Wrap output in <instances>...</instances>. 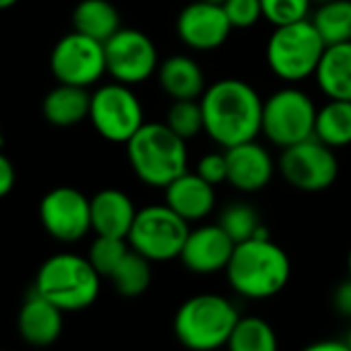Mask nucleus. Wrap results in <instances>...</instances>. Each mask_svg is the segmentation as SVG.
I'll list each match as a JSON object with an SVG mask.
<instances>
[{"label":"nucleus","mask_w":351,"mask_h":351,"mask_svg":"<svg viewBox=\"0 0 351 351\" xmlns=\"http://www.w3.org/2000/svg\"><path fill=\"white\" fill-rule=\"evenodd\" d=\"M263 108L258 91L242 79H221L201 95L205 132L223 149L254 141L263 132Z\"/></svg>","instance_id":"1"},{"label":"nucleus","mask_w":351,"mask_h":351,"mask_svg":"<svg viewBox=\"0 0 351 351\" xmlns=\"http://www.w3.org/2000/svg\"><path fill=\"white\" fill-rule=\"evenodd\" d=\"M15 186V165L13 161L0 153V199H5Z\"/></svg>","instance_id":"34"},{"label":"nucleus","mask_w":351,"mask_h":351,"mask_svg":"<svg viewBox=\"0 0 351 351\" xmlns=\"http://www.w3.org/2000/svg\"><path fill=\"white\" fill-rule=\"evenodd\" d=\"M101 275L89 258L60 252L44 261L38 271L34 291L58 306L62 312H79L89 308L99 295Z\"/></svg>","instance_id":"4"},{"label":"nucleus","mask_w":351,"mask_h":351,"mask_svg":"<svg viewBox=\"0 0 351 351\" xmlns=\"http://www.w3.org/2000/svg\"><path fill=\"white\" fill-rule=\"evenodd\" d=\"M324 3H330V0H312V5H324Z\"/></svg>","instance_id":"39"},{"label":"nucleus","mask_w":351,"mask_h":351,"mask_svg":"<svg viewBox=\"0 0 351 351\" xmlns=\"http://www.w3.org/2000/svg\"><path fill=\"white\" fill-rule=\"evenodd\" d=\"M345 343H347V345L351 347V328H349V337H347V341H345Z\"/></svg>","instance_id":"42"},{"label":"nucleus","mask_w":351,"mask_h":351,"mask_svg":"<svg viewBox=\"0 0 351 351\" xmlns=\"http://www.w3.org/2000/svg\"><path fill=\"white\" fill-rule=\"evenodd\" d=\"M89 108H91V95L87 93L85 87L77 85H64L60 83L54 87L42 104L44 118L60 128L75 126L89 118Z\"/></svg>","instance_id":"22"},{"label":"nucleus","mask_w":351,"mask_h":351,"mask_svg":"<svg viewBox=\"0 0 351 351\" xmlns=\"http://www.w3.org/2000/svg\"><path fill=\"white\" fill-rule=\"evenodd\" d=\"M134 217H136V209L132 199L118 189L99 191L91 199V230L97 236H112V238L126 240L134 223Z\"/></svg>","instance_id":"19"},{"label":"nucleus","mask_w":351,"mask_h":351,"mask_svg":"<svg viewBox=\"0 0 351 351\" xmlns=\"http://www.w3.org/2000/svg\"><path fill=\"white\" fill-rule=\"evenodd\" d=\"M226 273L236 293L267 300L287 285L291 265L285 250L271 238H252L236 244Z\"/></svg>","instance_id":"3"},{"label":"nucleus","mask_w":351,"mask_h":351,"mask_svg":"<svg viewBox=\"0 0 351 351\" xmlns=\"http://www.w3.org/2000/svg\"><path fill=\"white\" fill-rule=\"evenodd\" d=\"M40 221L58 242H79L91 232V199L71 186H58L44 195Z\"/></svg>","instance_id":"13"},{"label":"nucleus","mask_w":351,"mask_h":351,"mask_svg":"<svg viewBox=\"0 0 351 351\" xmlns=\"http://www.w3.org/2000/svg\"><path fill=\"white\" fill-rule=\"evenodd\" d=\"M128 250H130V244L124 238L97 236L89 248L87 258L101 277H110L116 271V267L122 263V258L126 256Z\"/></svg>","instance_id":"30"},{"label":"nucleus","mask_w":351,"mask_h":351,"mask_svg":"<svg viewBox=\"0 0 351 351\" xmlns=\"http://www.w3.org/2000/svg\"><path fill=\"white\" fill-rule=\"evenodd\" d=\"M226 159L228 182L240 193H258L273 178V157L263 145L256 143V138L226 149Z\"/></svg>","instance_id":"16"},{"label":"nucleus","mask_w":351,"mask_h":351,"mask_svg":"<svg viewBox=\"0 0 351 351\" xmlns=\"http://www.w3.org/2000/svg\"><path fill=\"white\" fill-rule=\"evenodd\" d=\"M332 304H335V310L341 314V316H347L351 318V279L343 281L335 293H332Z\"/></svg>","instance_id":"35"},{"label":"nucleus","mask_w":351,"mask_h":351,"mask_svg":"<svg viewBox=\"0 0 351 351\" xmlns=\"http://www.w3.org/2000/svg\"><path fill=\"white\" fill-rule=\"evenodd\" d=\"M232 29L234 27L223 7L203 3V0L186 5L176 19V34H178L180 42L199 52L221 48L228 42Z\"/></svg>","instance_id":"14"},{"label":"nucleus","mask_w":351,"mask_h":351,"mask_svg":"<svg viewBox=\"0 0 351 351\" xmlns=\"http://www.w3.org/2000/svg\"><path fill=\"white\" fill-rule=\"evenodd\" d=\"M157 79L163 93H167L173 101L199 99L207 89L203 69L197 60L184 54H176L163 60L157 69Z\"/></svg>","instance_id":"20"},{"label":"nucleus","mask_w":351,"mask_h":351,"mask_svg":"<svg viewBox=\"0 0 351 351\" xmlns=\"http://www.w3.org/2000/svg\"><path fill=\"white\" fill-rule=\"evenodd\" d=\"M234 29L254 27L263 19L261 0H226L221 5Z\"/></svg>","instance_id":"32"},{"label":"nucleus","mask_w":351,"mask_h":351,"mask_svg":"<svg viewBox=\"0 0 351 351\" xmlns=\"http://www.w3.org/2000/svg\"><path fill=\"white\" fill-rule=\"evenodd\" d=\"M312 23L326 46L351 44V0H330L318 5Z\"/></svg>","instance_id":"25"},{"label":"nucleus","mask_w":351,"mask_h":351,"mask_svg":"<svg viewBox=\"0 0 351 351\" xmlns=\"http://www.w3.org/2000/svg\"><path fill=\"white\" fill-rule=\"evenodd\" d=\"M302 351H351V347L341 341H318V343L304 347Z\"/></svg>","instance_id":"36"},{"label":"nucleus","mask_w":351,"mask_h":351,"mask_svg":"<svg viewBox=\"0 0 351 351\" xmlns=\"http://www.w3.org/2000/svg\"><path fill=\"white\" fill-rule=\"evenodd\" d=\"M50 69L58 83L89 87L101 79L106 69V48L101 42L79 32L58 40L50 56Z\"/></svg>","instance_id":"11"},{"label":"nucleus","mask_w":351,"mask_h":351,"mask_svg":"<svg viewBox=\"0 0 351 351\" xmlns=\"http://www.w3.org/2000/svg\"><path fill=\"white\" fill-rule=\"evenodd\" d=\"M314 75L328 99L351 101V44L326 46Z\"/></svg>","instance_id":"21"},{"label":"nucleus","mask_w":351,"mask_h":351,"mask_svg":"<svg viewBox=\"0 0 351 351\" xmlns=\"http://www.w3.org/2000/svg\"><path fill=\"white\" fill-rule=\"evenodd\" d=\"M279 171L291 189L302 193H320L335 184L339 161L332 147L310 136L283 149L279 157Z\"/></svg>","instance_id":"9"},{"label":"nucleus","mask_w":351,"mask_h":351,"mask_svg":"<svg viewBox=\"0 0 351 351\" xmlns=\"http://www.w3.org/2000/svg\"><path fill=\"white\" fill-rule=\"evenodd\" d=\"M126 155L134 176L151 189H165L189 171L186 141L165 122H145L126 143Z\"/></svg>","instance_id":"2"},{"label":"nucleus","mask_w":351,"mask_h":351,"mask_svg":"<svg viewBox=\"0 0 351 351\" xmlns=\"http://www.w3.org/2000/svg\"><path fill=\"white\" fill-rule=\"evenodd\" d=\"M324 50L326 44L312 19H302L275 27L267 42V62L281 81L300 83L316 73Z\"/></svg>","instance_id":"6"},{"label":"nucleus","mask_w":351,"mask_h":351,"mask_svg":"<svg viewBox=\"0 0 351 351\" xmlns=\"http://www.w3.org/2000/svg\"><path fill=\"white\" fill-rule=\"evenodd\" d=\"M314 136L337 149L351 145V101L330 99L316 114Z\"/></svg>","instance_id":"24"},{"label":"nucleus","mask_w":351,"mask_h":351,"mask_svg":"<svg viewBox=\"0 0 351 351\" xmlns=\"http://www.w3.org/2000/svg\"><path fill=\"white\" fill-rule=\"evenodd\" d=\"M316 106L308 93L295 87H285L273 93L263 108V132L267 138L285 149L314 136Z\"/></svg>","instance_id":"8"},{"label":"nucleus","mask_w":351,"mask_h":351,"mask_svg":"<svg viewBox=\"0 0 351 351\" xmlns=\"http://www.w3.org/2000/svg\"><path fill=\"white\" fill-rule=\"evenodd\" d=\"M62 314L64 312L58 306L42 298L38 291H32L17 316V328L21 339L34 347L54 345L62 335Z\"/></svg>","instance_id":"17"},{"label":"nucleus","mask_w":351,"mask_h":351,"mask_svg":"<svg viewBox=\"0 0 351 351\" xmlns=\"http://www.w3.org/2000/svg\"><path fill=\"white\" fill-rule=\"evenodd\" d=\"M203 3H213V5H223L226 0H203Z\"/></svg>","instance_id":"38"},{"label":"nucleus","mask_w":351,"mask_h":351,"mask_svg":"<svg viewBox=\"0 0 351 351\" xmlns=\"http://www.w3.org/2000/svg\"><path fill=\"white\" fill-rule=\"evenodd\" d=\"M106 69L116 83H145L159 69L153 40L138 29H118L106 44Z\"/></svg>","instance_id":"12"},{"label":"nucleus","mask_w":351,"mask_h":351,"mask_svg":"<svg viewBox=\"0 0 351 351\" xmlns=\"http://www.w3.org/2000/svg\"><path fill=\"white\" fill-rule=\"evenodd\" d=\"M263 17L275 27L308 19L312 0H261Z\"/></svg>","instance_id":"31"},{"label":"nucleus","mask_w":351,"mask_h":351,"mask_svg":"<svg viewBox=\"0 0 351 351\" xmlns=\"http://www.w3.org/2000/svg\"><path fill=\"white\" fill-rule=\"evenodd\" d=\"M230 351H277V335L273 326L258 316L238 320L228 345Z\"/></svg>","instance_id":"26"},{"label":"nucleus","mask_w":351,"mask_h":351,"mask_svg":"<svg viewBox=\"0 0 351 351\" xmlns=\"http://www.w3.org/2000/svg\"><path fill=\"white\" fill-rule=\"evenodd\" d=\"M219 226L226 230V234L236 244L246 242V240H252V238H269V230L263 226L256 209L250 207V205H246V203L228 205L221 211Z\"/></svg>","instance_id":"28"},{"label":"nucleus","mask_w":351,"mask_h":351,"mask_svg":"<svg viewBox=\"0 0 351 351\" xmlns=\"http://www.w3.org/2000/svg\"><path fill=\"white\" fill-rule=\"evenodd\" d=\"M0 351H5V349H0Z\"/></svg>","instance_id":"43"},{"label":"nucleus","mask_w":351,"mask_h":351,"mask_svg":"<svg viewBox=\"0 0 351 351\" xmlns=\"http://www.w3.org/2000/svg\"><path fill=\"white\" fill-rule=\"evenodd\" d=\"M165 205L186 221H199L215 209V186L197 171H184L165 189Z\"/></svg>","instance_id":"18"},{"label":"nucleus","mask_w":351,"mask_h":351,"mask_svg":"<svg viewBox=\"0 0 351 351\" xmlns=\"http://www.w3.org/2000/svg\"><path fill=\"white\" fill-rule=\"evenodd\" d=\"M110 279L120 295L136 298L145 293L151 285V261L130 248L116 271L110 275Z\"/></svg>","instance_id":"27"},{"label":"nucleus","mask_w":351,"mask_h":351,"mask_svg":"<svg viewBox=\"0 0 351 351\" xmlns=\"http://www.w3.org/2000/svg\"><path fill=\"white\" fill-rule=\"evenodd\" d=\"M75 32L106 44L120 27V13L110 0H81L73 11Z\"/></svg>","instance_id":"23"},{"label":"nucleus","mask_w":351,"mask_h":351,"mask_svg":"<svg viewBox=\"0 0 351 351\" xmlns=\"http://www.w3.org/2000/svg\"><path fill=\"white\" fill-rule=\"evenodd\" d=\"M234 248L236 242L226 234V230L219 223L201 226L197 230H191L184 248L180 252V261L193 273L211 275L228 269Z\"/></svg>","instance_id":"15"},{"label":"nucleus","mask_w":351,"mask_h":351,"mask_svg":"<svg viewBox=\"0 0 351 351\" xmlns=\"http://www.w3.org/2000/svg\"><path fill=\"white\" fill-rule=\"evenodd\" d=\"M238 320L240 314L230 300L217 293H201L178 308L173 332L193 351H213L228 345Z\"/></svg>","instance_id":"5"},{"label":"nucleus","mask_w":351,"mask_h":351,"mask_svg":"<svg viewBox=\"0 0 351 351\" xmlns=\"http://www.w3.org/2000/svg\"><path fill=\"white\" fill-rule=\"evenodd\" d=\"M145 114L130 85H101L91 95L89 120L97 134L110 143H128L145 124Z\"/></svg>","instance_id":"10"},{"label":"nucleus","mask_w":351,"mask_h":351,"mask_svg":"<svg viewBox=\"0 0 351 351\" xmlns=\"http://www.w3.org/2000/svg\"><path fill=\"white\" fill-rule=\"evenodd\" d=\"M19 3V0H0V11H7L11 7H15Z\"/></svg>","instance_id":"37"},{"label":"nucleus","mask_w":351,"mask_h":351,"mask_svg":"<svg viewBox=\"0 0 351 351\" xmlns=\"http://www.w3.org/2000/svg\"><path fill=\"white\" fill-rule=\"evenodd\" d=\"M3 143H5V136H3V124H0V147H3Z\"/></svg>","instance_id":"40"},{"label":"nucleus","mask_w":351,"mask_h":351,"mask_svg":"<svg viewBox=\"0 0 351 351\" xmlns=\"http://www.w3.org/2000/svg\"><path fill=\"white\" fill-rule=\"evenodd\" d=\"M165 124L184 141L195 138L201 130H205L201 101L197 99H178L167 110Z\"/></svg>","instance_id":"29"},{"label":"nucleus","mask_w":351,"mask_h":351,"mask_svg":"<svg viewBox=\"0 0 351 351\" xmlns=\"http://www.w3.org/2000/svg\"><path fill=\"white\" fill-rule=\"evenodd\" d=\"M197 173L209 184L217 186L228 182V159L226 153H207L197 163Z\"/></svg>","instance_id":"33"},{"label":"nucleus","mask_w":351,"mask_h":351,"mask_svg":"<svg viewBox=\"0 0 351 351\" xmlns=\"http://www.w3.org/2000/svg\"><path fill=\"white\" fill-rule=\"evenodd\" d=\"M189 234L191 230L186 219H182L167 205H151L136 211L126 240L132 250L151 263H165L180 258Z\"/></svg>","instance_id":"7"},{"label":"nucleus","mask_w":351,"mask_h":351,"mask_svg":"<svg viewBox=\"0 0 351 351\" xmlns=\"http://www.w3.org/2000/svg\"><path fill=\"white\" fill-rule=\"evenodd\" d=\"M347 267H349V279H351V250H349V261H347Z\"/></svg>","instance_id":"41"}]
</instances>
